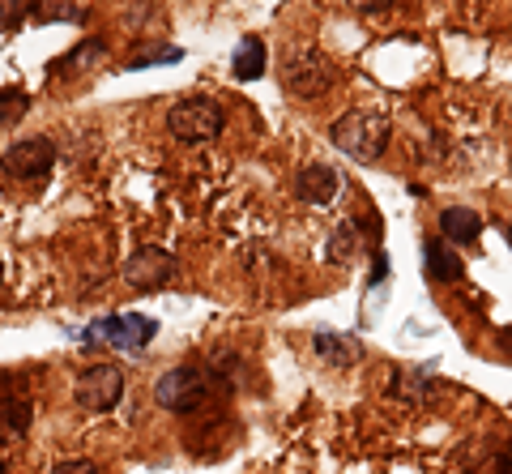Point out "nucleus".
<instances>
[{"instance_id":"obj_22","label":"nucleus","mask_w":512,"mask_h":474,"mask_svg":"<svg viewBox=\"0 0 512 474\" xmlns=\"http://www.w3.org/2000/svg\"><path fill=\"white\" fill-rule=\"evenodd\" d=\"M470 474H512V445H500L491 457H483Z\"/></svg>"},{"instance_id":"obj_7","label":"nucleus","mask_w":512,"mask_h":474,"mask_svg":"<svg viewBox=\"0 0 512 474\" xmlns=\"http://www.w3.org/2000/svg\"><path fill=\"white\" fill-rule=\"evenodd\" d=\"M0 167H5V176H13V180L35 184L56 167V146L47 137H22L0 154Z\"/></svg>"},{"instance_id":"obj_14","label":"nucleus","mask_w":512,"mask_h":474,"mask_svg":"<svg viewBox=\"0 0 512 474\" xmlns=\"http://www.w3.org/2000/svg\"><path fill=\"white\" fill-rule=\"evenodd\" d=\"M316 355L320 359H329V363H338V368H350V363H359L363 359V346L355 338H346V334H316Z\"/></svg>"},{"instance_id":"obj_12","label":"nucleus","mask_w":512,"mask_h":474,"mask_svg":"<svg viewBox=\"0 0 512 474\" xmlns=\"http://www.w3.org/2000/svg\"><path fill=\"white\" fill-rule=\"evenodd\" d=\"M30 423H35V406L26 398H0V449L18 445L30 432Z\"/></svg>"},{"instance_id":"obj_16","label":"nucleus","mask_w":512,"mask_h":474,"mask_svg":"<svg viewBox=\"0 0 512 474\" xmlns=\"http://www.w3.org/2000/svg\"><path fill=\"white\" fill-rule=\"evenodd\" d=\"M86 9L77 0H35L30 9V22H82Z\"/></svg>"},{"instance_id":"obj_3","label":"nucleus","mask_w":512,"mask_h":474,"mask_svg":"<svg viewBox=\"0 0 512 474\" xmlns=\"http://www.w3.org/2000/svg\"><path fill=\"white\" fill-rule=\"evenodd\" d=\"M333 77H338V69H333V60L320 52V47H286L282 56V86L295 94V99H320Z\"/></svg>"},{"instance_id":"obj_15","label":"nucleus","mask_w":512,"mask_h":474,"mask_svg":"<svg viewBox=\"0 0 512 474\" xmlns=\"http://www.w3.org/2000/svg\"><path fill=\"white\" fill-rule=\"evenodd\" d=\"M107 56V43L103 39H90V43H77L69 56H60L56 60V73L60 77H73V73H82V69H90L94 60H103Z\"/></svg>"},{"instance_id":"obj_8","label":"nucleus","mask_w":512,"mask_h":474,"mask_svg":"<svg viewBox=\"0 0 512 474\" xmlns=\"http://www.w3.org/2000/svg\"><path fill=\"white\" fill-rule=\"evenodd\" d=\"M175 270H180V261L171 257L167 248H154V244H146V248H137L133 257L124 261V282L133 291H158V287H167V282L175 278Z\"/></svg>"},{"instance_id":"obj_1","label":"nucleus","mask_w":512,"mask_h":474,"mask_svg":"<svg viewBox=\"0 0 512 474\" xmlns=\"http://www.w3.org/2000/svg\"><path fill=\"white\" fill-rule=\"evenodd\" d=\"M218 385H222V372L197 368V363H180V368H171L154 381V402L163 410H175V415H188V410L210 406Z\"/></svg>"},{"instance_id":"obj_6","label":"nucleus","mask_w":512,"mask_h":474,"mask_svg":"<svg viewBox=\"0 0 512 474\" xmlns=\"http://www.w3.org/2000/svg\"><path fill=\"white\" fill-rule=\"evenodd\" d=\"M158 325L150 321V316L141 312H120V316H103V321H94L86 329V342H111L116 351H146V346L154 342Z\"/></svg>"},{"instance_id":"obj_18","label":"nucleus","mask_w":512,"mask_h":474,"mask_svg":"<svg viewBox=\"0 0 512 474\" xmlns=\"http://www.w3.org/2000/svg\"><path fill=\"white\" fill-rule=\"evenodd\" d=\"M397 398H406L410 406L427 402V372H419V368L402 372V381H397Z\"/></svg>"},{"instance_id":"obj_11","label":"nucleus","mask_w":512,"mask_h":474,"mask_svg":"<svg viewBox=\"0 0 512 474\" xmlns=\"http://www.w3.org/2000/svg\"><path fill=\"white\" fill-rule=\"evenodd\" d=\"M461 270H466V265H461V257L453 252L448 240H427L423 244V274L431 282H457Z\"/></svg>"},{"instance_id":"obj_9","label":"nucleus","mask_w":512,"mask_h":474,"mask_svg":"<svg viewBox=\"0 0 512 474\" xmlns=\"http://www.w3.org/2000/svg\"><path fill=\"white\" fill-rule=\"evenodd\" d=\"M338 188H342V176H338V167H329V163H308L295 176V197L308 205H329L338 197Z\"/></svg>"},{"instance_id":"obj_4","label":"nucleus","mask_w":512,"mask_h":474,"mask_svg":"<svg viewBox=\"0 0 512 474\" xmlns=\"http://www.w3.org/2000/svg\"><path fill=\"white\" fill-rule=\"evenodd\" d=\"M222 107L214 99H205V94H192V99H180L167 112V133L175 141H184V146H201V141H214L222 133Z\"/></svg>"},{"instance_id":"obj_13","label":"nucleus","mask_w":512,"mask_h":474,"mask_svg":"<svg viewBox=\"0 0 512 474\" xmlns=\"http://www.w3.org/2000/svg\"><path fill=\"white\" fill-rule=\"evenodd\" d=\"M265 43L256 39V35H244L235 43V56H231V77L235 82H256V77H265Z\"/></svg>"},{"instance_id":"obj_27","label":"nucleus","mask_w":512,"mask_h":474,"mask_svg":"<svg viewBox=\"0 0 512 474\" xmlns=\"http://www.w3.org/2000/svg\"><path fill=\"white\" fill-rule=\"evenodd\" d=\"M508 244H512V227H508Z\"/></svg>"},{"instance_id":"obj_10","label":"nucleus","mask_w":512,"mask_h":474,"mask_svg":"<svg viewBox=\"0 0 512 474\" xmlns=\"http://www.w3.org/2000/svg\"><path fill=\"white\" fill-rule=\"evenodd\" d=\"M478 235H483V218H478L470 205H448V210L440 214V240L461 244V248H474Z\"/></svg>"},{"instance_id":"obj_17","label":"nucleus","mask_w":512,"mask_h":474,"mask_svg":"<svg viewBox=\"0 0 512 474\" xmlns=\"http://www.w3.org/2000/svg\"><path fill=\"white\" fill-rule=\"evenodd\" d=\"M26 112H30V99L22 90H0V133L13 129V124H18Z\"/></svg>"},{"instance_id":"obj_21","label":"nucleus","mask_w":512,"mask_h":474,"mask_svg":"<svg viewBox=\"0 0 512 474\" xmlns=\"http://www.w3.org/2000/svg\"><path fill=\"white\" fill-rule=\"evenodd\" d=\"M184 52H180V47H154V52H141V56H133V60H128V65L124 69H150V65H175V60H180Z\"/></svg>"},{"instance_id":"obj_19","label":"nucleus","mask_w":512,"mask_h":474,"mask_svg":"<svg viewBox=\"0 0 512 474\" xmlns=\"http://www.w3.org/2000/svg\"><path fill=\"white\" fill-rule=\"evenodd\" d=\"M359 223H342L338 231H333V240H329V261H350V252H355L359 244Z\"/></svg>"},{"instance_id":"obj_2","label":"nucleus","mask_w":512,"mask_h":474,"mask_svg":"<svg viewBox=\"0 0 512 474\" xmlns=\"http://www.w3.org/2000/svg\"><path fill=\"white\" fill-rule=\"evenodd\" d=\"M329 137L342 154L359 158V163H376V158L389 150V120L376 112H346L333 120Z\"/></svg>"},{"instance_id":"obj_24","label":"nucleus","mask_w":512,"mask_h":474,"mask_svg":"<svg viewBox=\"0 0 512 474\" xmlns=\"http://www.w3.org/2000/svg\"><path fill=\"white\" fill-rule=\"evenodd\" d=\"M346 5L355 13H384V9H393L397 0H346Z\"/></svg>"},{"instance_id":"obj_26","label":"nucleus","mask_w":512,"mask_h":474,"mask_svg":"<svg viewBox=\"0 0 512 474\" xmlns=\"http://www.w3.org/2000/svg\"><path fill=\"white\" fill-rule=\"evenodd\" d=\"M0 474H5V457H0Z\"/></svg>"},{"instance_id":"obj_20","label":"nucleus","mask_w":512,"mask_h":474,"mask_svg":"<svg viewBox=\"0 0 512 474\" xmlns=\"http://www.w3.org/2000/svg\"><path fill=\"white\" fill-rule=\"evenodd\" d=\"M30 9L35 0H0V30H18L22 22H30Z\"/></svg>"},{"instance_id":"obj_25","label":"nucleus","mask_w":512,"mask_h":474,"mask_svg":"<svg viewBox=\"0 0 512 474\" xmlns=\"http://www.w3.org/2000/svg\"><path fill=\"white\" fill-rule=\"evenodd\" d=\"M500 351H504V355H512V325H508L504 334H500Z\"/></svg>"},{"instance_id":"obj_23","label":"nucleus","mask_w":512,"mask_h":474,"mask_svg":"<svg viewBox=\"0 0 512 474\" xmlns=\"http://www.w3.org/2000/svg\"><path fill=\"white\" fill-rule=\"evenodd\" d=\"M47 474H99V466L86 462V457H73V462H56Z\"/></svg>"},{"instance_id":"obj_5","label":"nucleus","mask_w":512,"mask_h":474,"mask_svg":"<svg viewBox=\"0 0 512 474\" xmlns=\"http://www.w3.org/2000/svg\"><path fill=\"white\" fill-rule=\"evenodd\" d=\"M124 398V372L116 363H90L86 372H77L73 381V402L90 410V415H107V410H116Z\"/></svg>"}]
</instances>
